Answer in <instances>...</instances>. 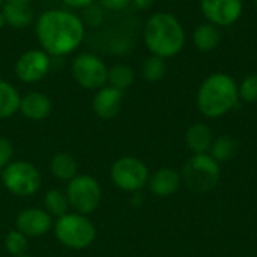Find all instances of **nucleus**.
I'll return each instance as SVG.
<instances>
[{"label":"nucleus","mask_w":257,"mask_h":257,"mask_svg":"<svg viewBox=\"0 0 257 257\" xmlns=\"http://www.w3.org/2000/svg\"><path fill=\"white\" fill-rule=\"evenodd\" d=\"M5 3H8V2H21V3H32L33 0H3Z\"/></svg>","instance_id":"2f4dec72"},{"label":"nucleus","mask_w":257,"mask_h":257,"mask_svg":"<svg viewBox=\"0 0 257 257\" xmlns=\"http://www.w3.org/2000/svg\"><path fill=\"white\" fill-rule=\"evenodd\" d=\"M136 80V71L133 69V66L126 65V63H116L111 68H108V86L116 87L119 90H125L130 86H133Z\"/></svg>","instance_id":"4be33fe9"},{"label":"nucleus","mask_w":257,"mask_h":257,"mask_svg":"<svg viewBox=\"0 0 257 257\" xmlns=\"http://www.w3.org/2000/svg\"><path fill=\"white\" fill-rule=\"evenodd\" d=\"M199 6L205 20L220 29L238 23L244 11L242 0H200Z\"/></svg>","instance_id":"9b49d317"},{"label":"nucleus","mask_w":257,"mask_h":257,"mask_svg":"<svg viewBox=\"0 0 257 257\" xmlns=\"http://www.w3.org/2000/svg\"><path fill=\"white\" fill-rule=\"evenodd\" d=\"M35 35L41 50L51 57H63L72 54L83 44L86 27L72 11L48 9L36 18Z\"/></svg>","instance_id":"f257e3e1"},{"label":"nucleus","mask_w":257,"mask_h":257,"mask_svg":"<svg viewBox=\"0 0 257 257\" xmlns=\"http://www.w3.org/2000/svg\"><path fill=\"white\" fill-rule=\"evenodd\" d=\"M254 5H256V8H257V0H254Z\"/></svg>","instance_id":"f704fd0d"},{"label":"nucleus","mask_w":257,"mask_h":257,"mask_svg":"<svg viewBox=\"0 0 257 257\" xmlns=\"http://www.w3.org/2000/svg\"><path fill=\"white\" fill-rule=\"evenodd\" d=\"M62 2L72 9H84L89 8L95 0H62Z\"/></svg>","instance_id":"c85d7f7f"},{"label":"nucleus","mask_w":257,"mask_h":257,"mask_svg":"<svg viewBox=\"0 0 257 257\" xmlns=\"http://www.w3.org/2000/svg\"><path fill=\"white\" fill-rule=\"evenodd\" d=\"M185 30L179 18L170 12H154L145 23L143 42L148 51L161 59L178 56L185 47Z\"/></svg>","instance_id":"f03ea898"},{"label":"nucleus","mask_w":257,"mask_h":257,"mask_svg":"<svg viewBox=\"0 0 257 257\" xmlns=\"http://www.w3.org/2000/svg\"><path fill=\"white\" fill-rule=\"evenodd\" d=\"M221 42L220 27L211 23H202L193 30V45L203 53L214 51Z\"/></svg>","instance_id":"a211bd4d"},{"label":"nucleus","mask_w":257,"mask_h":257,"mask_svg":"<svg viewBox=\"0 0 257 257\" xmlns=\"http://www.w3.org/2000/svg\"><path fill=\"white\" fill-rule=\"evenodd\" d=\"M238 93L242 102H257V74H248L238 83Z\"/></svg>","instance_id":"393cba45"},{"label":"nucleus","mask_w":257,"mask_h":257,"mask_svg":"<svg viewBox=\"0 0 257 257\" xmlns=\"http://www.w3.org/2000/svg\"><path fill=\"white\" fill-rule=\"evenodd\" d=\"M167 2H173V0H167Z\"/></svg>","instance_id":"c9c22d12"},{"label":"nucleus","mask_w":257,"mask_h":257,"mask_svg":"<svg viewBox=\"0 0 257 257\" xmlns=\"http://www.w3.org/2000/svg\"><path fill=\"white\" fill-rule=\"evenodd\" d=\"M15 75L20 81L33 84L44 80L51 69V56L41 48L24 51L15 62Z\"/></svg>","instance_id":"9d476101"},{"label":"nucleus","mask_w":257,"mask_h":257,"mask_svg":"<svg viewBox=\"0 0 257 257\" xmlns=\"http://www.w3.org/2000/svg\"><path fill=\"white\" fill-rule=\"evenodd\" d=\"M167 74V63L164 59L158 56H148L142 63V75L149 83H158L161 81Z\"/></svg>","instance_id":"5701e85b"},{"label":"nucleus","mask_w":257,"mask_h":257,"mask_svg":"<svg viewBox=\"0 0 257 257\" xmlns=\"http://www.w3.org/2000/svg\"><path fill=\"white\" fill-rule=\"evenodd\" d=\"M15 224L17 230L27 238H38L45 235L53 227V217L45 209L27 208L17 215Z\"/></svg>","instance_id":"f8f14e48"},{"label":"nucleus","mask_w":257,"mask_h":257,"mask_svg":"<svg viewBox=\"0 0 257 257\" xmlns=\"http://www.w3.org/2000/svg\"><path fill=\"white\" fill-rule=\"evenodd\" d=\"M5 248L12 257L24 254L27 250V236L23 235L17 229L8 232V235L5 238Z\"/></svg>","instance_id":"a878e982"},{"label":"nucleus","mask_w":257,"mask_h":257,"mask_svg":"<svg viewBox=\"0 0 257 257\" xmlns=\"http://www.w3.org/2000/svg\"><path fill=\"white\" fill-rule=\"evenodd\" d=\"M3 3H5V2H3V0H0V9H2V6H3Z\"/></svg>","instance_id":"72a5a7b5"},{"label":"nucleus","mask_w":257,"mask_h":257,"mask_svg":"<svg viewBox=\"0 0 257 257\" xmlns=\"http://www.w3.org/2000/svg\"><path fill=\"white\" fill-rule=\"evenodd\" d=\"M199 111L208 119H220L239 104L238 83L226 72L208 75L199 86L196 96Z\"/></svg>","instance_id":"7ed1b4c3"},{"label":"nucleus","mask_w":257,"mask_h":257,"mask_svg":"<svg viewBox=\"0 0 257 257\" xmlns=\"http://www.w3.org/2000/svg\"><path fill=\"white\" fill-rule=\"evenodd\" d=\"M50 170L53 173L54 178L60 179V181H71L72 178L77 176V161L74 160L72 155L65 154V152H59L56 154L51 161H50Z\"/></svg>","instance_id":"412c9836"},{"label":"nucleus","mask_w":257,"mask_h":257,"mask_svg":"<svg viewBox=\"0 0 257 257\" xmlns=\"http://www.w3.org/2000/svg\"><path fill=\"white\" fill-rule=\"evenodd\" d=\"M6 26V23H5V18H3V14H2V9H0V29H3Z\"/></svg>","instance_id":"7c9ffc66"},{"label":"nucleus","mask_w":257,"mask_h":257,"mask_svg":"<svg viewBox=\"0 0 257 257\" xmlns=\"http://www.w3.org/2000/svg\"><path fill=\"white\" fill-rule=\"evenodd\" d=\"M238 149H239L238 140L229 134H224V136H218L217 139H214L212 146L209 149V155L218 164H224V163H229L233 157H236Z\"/></svg>","instance_id":"aec40b11"},{"label":"nucleus","mask_w":257,"mask_h":257,"mask_svg":"<svg viewBox=\"0 0 257 257\" xmlns=\"http://www.w3.org/2000/svg\"><path fill=\"white\" fill-rule=\"evenodd\" d=\"M12 155H14L12 143L8 139L0 137V170H3L8 164L12 163Z\"/></svg>","instance_id":"bb28decb"},{"label":"nucleus","mask_w":257,"mask_h":257,"mask_svg":"<svg viewBox=\"0 0 257 257\" xmlns=\"http://www.w3.org/2000/svg\"><path fill=\"white\" fill-rule=\"evenodd\" d=\"M182 184L193 193L212 191L221 178V164L209 154H193L182 167Z\"/></svg>","instance_id":"20e7f679"},{"label":"nucleus","mask_w":257,"mask_h":257,"mask_svg":"<svg viewBox=\"0 0 257 257\" xmlns=\"http://www.w3.org/2000/svg\"><path fill=\"white\" fill-rule=\"evenodd\" d=\"M99 2L105 9L113 11V12L123 11L131 5V0H99Z\"/></svg>","instance_id":"cd10ccee"},{"label":"nucleus","mask_w":257,"mask_h":257,"mask_svg":"<svg viewBox=\"0 0 257 257\" xmlns=\"http://www.w3.org/2000/svg\"><path fill=\"white\" fill-rule=\"evenodd\" d=\"M66 197L69 206L81 215H89L101 203L102 191L99 182L89 175H77L68 182Z\"/></svg>","instance_id":"6e6552de"},{"label":"nucleus","mask_w":257,"mask_h":257,"mask_svg":"<svg viewBox=\"0 0 257 257\" xmlns=\"http://www.w3.org/2000/svg\"><path fill=\"white\" fill-rule=\"evenodd\" d=\"M71 75L80 87L98 90L107 84L108 68L99 56L93 53H80L72 59Z\"/></svg>","instance_id":"0eeeda50"},{"label":"nucleus","mask_w":257,"mask_h":257,"mask_svg":"<svg viewBox=\"0 0 257 257\" xmlns=\"http://www.w3.org/2000/svg\"><path fill=\"white\" fill-rule=\"evenodd\" d=\"M110 176L113 184L122 191L137 193L148 185L149 169L137 157H120L110 169Z\"/></svg>","instance_id":"1a4fd4ad"},{"label":"nucleus","mask_w":257,"mask_h":257,"mask_svg":"<svg viewBox=\"0 0 257 257\" xmlns=\"http://www.w3.org/2000/svg\"><path fill=\"white\" fill-rule=\"evenodd\" d=\"M2 182L5 188L18 197H29L41 188L39 170L27 161H12L2 170Z\"/></svg>","instance_id":"423d86ee"},{"label":"nucleus","mask_w":257,"mask_h":257,"mask_svg":"<svg viewBox=\"0 0 257 257\" xmlns=\"http://www.w3.org/2000/svg\"><path fill=\"white\" fill-rule=\"evenodd\" d=\"M214 139L212 130L203 122L190 125L185 133V145L193 154H209Z\"/></svg>","instance_id":"f3484780"},{"label":"nucleus","mask_w":257,"mask_h":257,"mask_svg":"<svg viewBox=\"0 0 257 257\" xmlns=\"http://www.w3.org/2000/svg\"><path fill=\"white\" fill-rule=\"evenodd\" d=\"M182 185L181 173L170 167L158 169L152 176H149L148 187L149 191L157 197H169L175 194Z\"/></svg>","instance_id":"4468645a"},{"label":"nucleus","mask_w":257,"mask_h":257,"mask_svg":"<svg viewBox=\"0 0 257 257\" xmlns=\"http://www.w3.org/2000/svg\"><path fill=\"white\" fill-rule=\"evenodd\" d=\"M122 102H123V92L105 84L104 87L96 90L92 99V108L98 117L113 119L120 111Z\"/></svg>","instance_id":"ddd939ff"},{"label":"nucleus","mask_w":257,"mask_h":257,"mask_svg":"<svg viewBox=\"0 0 257 257\" xmlns=\"http://www.w3.org/2000/svg\"><path fill=\"white\" fill-rule=\"evenodd\" d=\"M2 14L6 26L14 29L29 27L35 21V11L30 3H21V2L3 3Z\"/></svg>","instance_id":"dca6fc26"},{"label":"nucleus","mask_w":257,"mask_h":257,"mask_svg":"<svg viewBox=\"0 0 257 257\" xmlns=\"http://www.w3.org/2000/svg\"><path fill=\"white\" fill-rule=\"evenodd\" d=\"M21 95L14 84L0 78V119L12 117L20 111Z\"/></svg>","instance_id":"6ab92c4d"},{"label":"nucleus","mask_w":257,"mask_h":257,"mask_svg":"<svg viewBox=\"0 0 257 257\" xmlns=\"http://www.w3.org/2000/svg\"><path fill=\"white\" fill-rule=\"evenodd\" d=\"M69 202L66 197V193H62L60 190H50L44 196V209L51 217H62L68 214Z\"/></svg>","instance_id":"b1692460"},{"label":"nucleus","mask_w":257,"mask_h":257,"mask_svg":"<svg viewBox=\"0 0 257 257\" xmlns=\"http://www.w3.org/2000/svg\"><path fill=\"white\" fill-rule=\"evenodd\" d=\"M15 257H32V256H27V254H21V256H15Z\"/></svg>","instance_id":"473e14b6"},{"label":"nucleus","mask_w":257,"mask_h":257,"mask_svg":"<svg viewBox=\"0 0 257 257\" xmlns=\"http://www.w3.org/2000/svg\"><path fill=\"white\" fill-rule=\"evenodd\" d=\"M155 0H131V5H134L139 11H148L154 6Z\"/></svg>","instance_id":"c756f323"},{"label":"nucleus","mask_w":257,"mask_h":257,"mask_svg":"<svg viewBox=\"0 0 257 257\" xmlns=\"http://www.w3.org/2000/svg\"><path fill=\"white\" fill-rule=\"evenodd\" d=\"M51 99L42 92H29L21 96L20 113L29 120H44L51 113Z\"/></svg>","instance_id":"2eb2a0df"},{"label":"nucleus","mask_w":257,"mask_h":257,"mask_svg":"<svg viewBox=\"0 0 257 257\" xmlns=\"http://www.w3.org/2000/svg\"><path fill=\"white\" fill-rule=\"evenodd\" d=\"M53 227L57 241L71 250L87 248L96 238V227L93 223L86 215L77 212L59 217Z\"/></svg>","instance_id":"39448f33"}]
</instances>
